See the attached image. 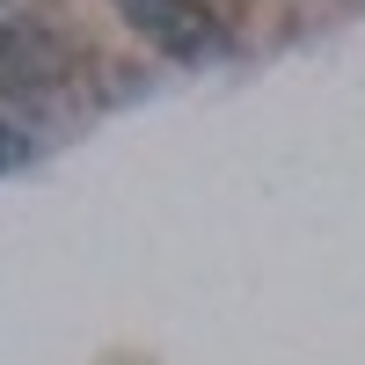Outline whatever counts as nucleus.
<instances>
[{
    "label": "nucleus",
    "mask_w": 365,
    "mask_h": 365,
    "mask_svg": "<svg viewBox=\"0 0 365 365\" xmlns=\"http://www.w3.org/2000/svg\"><path fill=\"white\" fill-rule=\"evenodd\" d=\"M125 22L146 44H161L168 58H205L220 44V22H212V8H197V0H125Z\"/></svg>",
    "instance_id": "obj_1"
},
{
    "label": "nucleus",
    "mask_w": 365,
    "mask_h": 365,
    "mask_svg": "<svg viewBox=\"0 0 365 365\" xmlns=\"http://www.w3.org/2000/svg\"><path fill=\"white\" fill-rule=\"evenodd\" d=\"M51 58H58V51H44L37 37H29V29H8V22H0V81H15V88L51 81V73H44Z\"/></svg>",
    "instance_id": "obj_2"
},
{
    "label": "nucleus",
    "mask_w": 365,
    "mask_h": 365,
    "mask_svg": "<svg viewBox=\"0 0 365 365\" xmlns=\"http://www.w3.org/2000/svg\"><path fill=\"white\" fill-rule=\"evenodd\" d=\"M15 154H22V139L8 132V117H0V168H15Z\"/></svg>",
    "instance_id": "obj_3"
}]
</instances>
